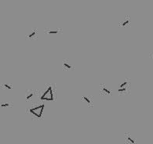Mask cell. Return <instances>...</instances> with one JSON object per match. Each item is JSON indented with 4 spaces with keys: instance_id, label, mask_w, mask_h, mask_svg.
<instances>
[{
    "instance_id": "cell-7",
    "label": "cell",
    "mask_w": 153,
    "mask_h": 144,
    "mask_svg": "<svg viewBox=\"0 0 153 144\" xmlns=\"http://www.w3.org/2000/svg\"><path fill=\"white\" fill-rule=\"evenodd\" d=\"M100 93H101L102 95H111V91L105 84H101L100 85Z\"/></svg>"
},
{
    "instance_id": "cell-1",
    "label": "cell",
    "mask_w": 153,
    "mask_h": 144,
    "mask_svg": "<svg viewBox=\"0 0 153 144\" xmlns=\"http://www.w3.org/2000/svg\"><path fill=\"white\" fill-rule=\"evenodd\" d=\"M44 106V104H40L37 106H35V107H32L28 110V113L32 116L36 117L37 119H40L43 116Z\"/></svg>"
},
{
    "instance_id": "cell-4",
    "label": "cell",
    "mask_w": 153,
    "mask_h": 144,
    "mask_svg": "<svg viewBox=\"0 0 153 144\" xmlns=\"http://www.w3.org/2000/svg\"><path fill=\"white\" fill-rule=\"evenodd\" d=\"M38 36H39V32H38V29H36V28H33L31 30H29L28 32V33L26 35V39H28V40H32V39H36L38 38Z\"/></svg>"
},
{
    "instance_id": "cell-9",
    "label": "cell",
    "mask_w": 153,
    "mask_h": 144,
    "mask_svg": "<svg viewBox=\"0 0 153 144\" xmlns=\"http://www.w3.org/2000/svg\"><path fill=\"white\" fill-rule=\"evenodd\" d=\"M82 100L83 101L84 103H85L87 104V106H88L89 107H93L94 106V102L93 100L91 99H90L89 96H83L81 97Z\"/></svg>"
},
{
    "instance_id": "cell-12",
    "label": "cell",
    "mask_w": 153,
    "mask_h": 144,
    "mask_svg": "<svg viewBox=\"0 0 153 144\" xmlns=\"http://www.w3.org/2000/svg\"><path fill=\"white\" fill-rule=\"evenodd\" d=\"M0 106L2 108H12L13 107V103L11 102H5V103H1Z\"/></svg>"
},
{
    "instance_id": "cell-2",
    "label": "cell",
    "mask_w": 153,
    "mask_h": 144,
    "mask_svg": "<svg viewBox=\"0 0 153 144\" xmlns=\"http://www.w3.org/2000/svg\"><path fill=\"white\" fill-rule=\"evenodd\" d=\"M54 86H52V85H50L48 86V88L46 89V91L43 93V94L41 96V99H43V100H48V101H51V100H54Z\"/></svg>"
},
{
    "instance_id": "cell-5",
    "label": "cell",
    "mask_w": 153,
    "mask_h": 144,
    "mask_svg": "<svg viewBox=\"0 0 153 144\" xmlns=\"http://www.w3.org/2000/svg\"><path fill=\"white\" fill-rule=\"evenodd\" d=\"M63 68H64V70H67V71L74 69V66L72 64V62H70V60H68V59L64 60V61H63Z\"/></svg>"
},
{
    "instance_id": "cell-3",
    "label": "cell",
    "mask_w": 153,
    "mask_h": 144,
    "mask_svg": "<svg viewBox=\"0 0 153 144\" xmlns=\"http://www.w3.org/2000/svg\"><path fill=\"white\" fill-rule=\"evenodd\" d=\"M130 85H131V82L129 80H127V79H125V80L118 86V93L119 94H125L127 93H129Z\"/></svg>"
},
{
    "instance_id": "cell-8",
    "label": "cell",
    "mask_w": 153,
    "mask_h": 144,
    "mask_svg": "<svg viewBox=\"0 0 153 144\" xmlns=\"http://www.w3.org/2000/svg\"><path fill=\"white\" fill-rule=\"evenodd\" d=\"M125 142L126 143H129V144L136 143L135 140L132 138V136H131V135L130 134V133H125Z\"/></svg>"
},
{
    "instance_id": "cell-6",
    "label": "cell",
    "mask_w": 153,
    "mask_h": 144,
    "mask_svg": "<svg viewBox=\"0 0 153 144\" xmlns=\"http://www.w3.org/2000/svg\"><path fill=\"white\" fill-rule=\"evenodd\" d=\"M131 24V19L129 16H125L124 19H122V21L119 23L120 27H129Z\"/></svg>"
},
{
    "instance_id": "cell-13",
    "label": "cell",
    "mask_w": 153,
    "mask_h": 144,
    "mask_svg": "<svg viewBox=\"0 0 153 144\" xmlns=\"http://www.w3.org/2000/svg\"><path fill=\"white\" fill-rule=\"evenodd\" d=\"M33 92L32 90H27V91H26V100H30L31 98L33 97Z\"/></svg>"
},
{
    "instance_id": "cell-11",
    "label": "cell",
    "mask_w": 153,
    "mask_h": 144,
    "mask_svg": "<svg viewBox=\"0 0 153 144\" xmlns=\"http://www.w3.org/2000/svg\"><path fill=\"white\" fill-rule=\"evenodd\" d=\"M1 89H8V90H10V89H13V85L12 83H2L1 85Z\"/></svg>"
},
{
    "instance_id": "cell-10",
    "label": "cell",
    "mask_w": 153,
    "mask_h": 144,
    "mask_svg": "<svg viewBox=\"0 0 153 144\" xmlns=\"http://www.w3.org/2000/svg\"><path fill=\"white\" fill-rule=\"evenodd\" d=\"M46 33L49 34V35H56V34H59L61 33V30L59 29H46L44 31Z\"/></svg>"
}]
</instances>
